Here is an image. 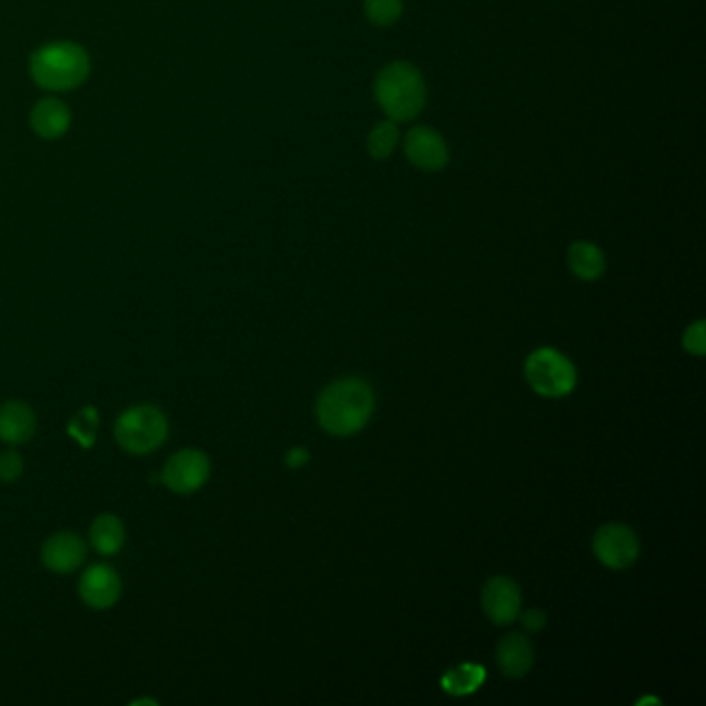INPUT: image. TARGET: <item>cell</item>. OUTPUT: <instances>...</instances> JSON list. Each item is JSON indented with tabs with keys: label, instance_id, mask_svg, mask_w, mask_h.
Segmentation results:
<instances>
[{
	"label": "cell",
	"instance_id": "44dd1931",
	"mask_svg": "<svg viewBox=\"0 0 706 706\" xmlns=\"http://www.w3.org/2000/svg\"><path fill=\"white\" fill-rule=\"evenodd\" d=\"M684 348L696 357H702L706 350V334H704V321H696L684 334Z\"/></svg>",
	"mask_w": 706,
	"mask_h": 706
},
{
	"label": "cell",
	"instance_id": "ffe728a7",
	"mask_svg": "<svg viewBox=\"0 0 706 706\" xmlns=\"http://www.w3.org/2000/svg\"><path fill=\"white\" fill-rule=\"evenodd\" d=\"M365 15L373 25H394L402 15V0H365Z\"/></svg>",
	"mask_w": 706,
	"mask_h": 706
},
{
	"label": "cell",
	"instance_id": "e0dca14e",
	"mask_svg": "<svg viewBox=\"0 0 706 706\" xmlns=\"http://www.w3.org/2000/svg\"><path fill=\"white\" fill-rule=\"evenodd\" d=\"M485 682V669L477 663H462L454 669H450L444 678H441V686L452 696H468L481 688Z\"/></svg>",
	"mask_w": 706,
	"mask_h": 706
},
{
	"label": "cell",
	"instance_id": "603a6c76",
	"mask_svg": "<svg viewBox=\"0 0 706 706\" xmlns=\"http://www.w3.org/2000/svg\"><path fill=\"white\" fill-rule=\"evenodd\" d=\"M522 622L524 626L531 630V632H539L545 628V622H547V617L541 609H528L524 615H522Z\"/></svg>",
	"mask_w": 706,
	"mask_h": 706
},
{
	"label": "cell",
	"instance_id": "3957f363",
	"mask_svg": "<svg viewBox=\"0 0 706 706\" xmlns=\"http://www.w3.org/2000/svg\"><path fill=\"white\" fill-rule=\"evenodd\" d=\"M87 75H90V58L79 44L54 42L42 46L32 56V77L44 90H75Z\"/></svg>",
	"mask_w": 706,
	"mask_h": 706
},
{
	"label": "cell",
	"instance_id": "7402d4cb",
	"mask_svg": "<svg viewBox=\"0 0 706 706\" xmlns=\"http://www.w3.org/2000/svg\"><path fill=\"white\" fill-rule=\"evenodd\" d=\"M23 473V460L17 452H3L0 454V479L3 481H17Z\"/></svg>",
	"mask_w": 706,
	"mask_h": 706
},
{
	"label": "cell",
	"instance_id": "8992f818",
	"mask_svg": "<svg viewBox=\"0 0 706 706\" xmlns=\"http://www.w3.org/2000/svg\"><path fill=\"white\" fill-rule=\"evenodd\" d=\"M210 458L199 450H183L174 454L162 468V483L179 495L195 493L210 479Z\"/></svg>",
	"mask_w": 706,
	"mask_h": 706
},
{
	"label": "cell",
	"instance_id": "ac0fdd59",
	"mask_svg": "<svg viewBox=\"0 0 706 706\" xmlns=\"http://www.w3.org/2000/svg\"><path fill=\"white\" fill-rule=\"evenodd\" d=\"M398 139H400V131L392 121L377 123L371 129L369 141H367L371 158H375V160L388 158L394 152V147L398 145Z\"/></svg>",
	"mask_w": 706,
	"mask_h": 706
},
{
	"label": "cell",
	"instance_id": "cb8c5ba5",
	"mask_svg": "<svg viewBox=\"0 0 706 706\" xmlns=\"http://www.w3.org/2000/svg\"><path fill=\"white\" fill-rule=\"evenodd\" d=\"M307 460H309V452L303 448H294L286 454V464L292 468H299V466L307 464Z\"/></svg>",
	"mask_w": 706,
	"mask_h": 706
},
{
	"label": "cell",
	"instance_id": "52a82bcc",
	"mask_svg": "<svg viewBox=\"0 0 706 706\" xmlns=\"http://www.w3.org/2000/svg\"><path fill=\"white\" fill-rule=\"evenodd\" d=\"M593 551L603 566L624 570L636 562L640 543L632 528L624 524H605L595 535Z\"/></svg>",
	"mask_w": 706,
	"mask_h": 706
},
{
	"label": "cell",
	"instance_id": "7c38bea8",
	"mask_svg": "<svg viewBox=\"0 0 706 706\" xmlns=\"http://www.w3.org/2000/svg\"><path fill=\"white\" fill-rule=\"evenodd\" d=\"M38 421L25 402L11 400L0 406V439L7 444H25L36 433Z\"/></svg>",
	"mask_w": 706,
	"mask_h": 706
},
{
	"label": "cell",
	"instance_id": "ba28073f",
	"mask_svg": "<svg viewBox=\"0 0 706 706\" xmlns=\"http://www.w3.org/2000/svg\"><path fill=\"white\" fill-rule=\"evenodd\" d=\"M404 152L410 164H415L425 172L444 170L450 162L446 139L431 127L410 129L404 141Z\"/></svg>",
	"mask_w": 706,
	"mask_h": 706
},
{
	"label": "cell",
	"instance_id": "30bf717a",
	"mask_svg": "<svg viewBox=\"0 0 706 706\" xmlns=\"http://www.w3.org/2000/svg\"><path fill=\"white\" fill-rule=\"evenodd\" d=\"M123 582L114 568L106 564H96L79 580V595L85 605L92 609H108L121 599Z\"/></svg>",
	"mask_w": 706,
	"mask_h": 706
},
{
	"label": "cell",
	"instance_id": "5b68a950",
	"mask_svg": "<svg viewBox=\"0 0 706 706\" xmlns=\"http://www.w3.org/2000/svg\"><path fill=\"white\" fill-rule=\"evenodd\" d=\"M524 373L528 384L541 396L562 398L576 388V367L555 348H539L526 359Z\"/></svg>",
	"mask_w": 706,
	"mask_h": 706
},
{
	"label": "cell",
	"instance_id": "5bb4252c",
	"mask_svg": "<svg viewBox=\"0 0 706 706\" xmlns=\"http://www.w3.org/2000/svg\"><path fill=\"white\" fill-rule=\"evenodd\" d=\"M71 123V112L61 100H42L32 110V127L44 139L63 137Z\"/></svg>",
	"mask_w": 706,
	"mask_h": 706
},
{
	"label": "cell",
	"instance_id": "9a60e30c",
	"mask_svg": "<svg viewBox=\"0 0 706 706\" xmlns=\"http://www.w3.org/2000/svg\"><path fill=\"white\" fill-rule=\"evenodd\" d=\"M568 263L570 270L580 280H597L605 272V255L603 251L586 241H578L568 249Z\"/></svg>",
	"mask_w": 706,
	"mask_h": 706
},
{
	"label": "cell",
	"instance_id": "7a4b0ae2",
	"mask_svg": "<svg viewBox=\"0 0 706 706\" xmlns=\"http://www.w3.org/2000/svg\"><path fill=\"white\" fill-rule=\"evenodd\" d=\"M375 98L390 121H413L425 108V81L415 65L390 63L375 79Z\"/></svg>",
	"mask_w": 706,
	"mask_h": 706
},
{
	"label": "cell",
	"instance_id": "2e32d148",
	"mask_svg": "<svg viewBox=\"0 0 706 706\" xmlns=\"http://www.w3.org/2000/svg\"><path fill=\"white\" fill-rule=\"evenodd\" d=\"M90 541L98 553L114 555L116 551H121V547L125 545V526L119 518L112 516V514L98 516L92 524Z\"/></svg>",
	"mask_w": 706,
	"mask_h": 706
},
{
	"label": "cell",
	"instance_id": "8fae6325",
	"mask_svg": "<svg viewBox=\"0 0 706 706\" xmlns=\"http://www.w3.org/2000/svg\"><path fill=\"white\" fill-rule=\"evenodd\" d=\"M85 560V543L75 533H58L42 547V562L56 574H69Z\"/></svg>",
	"mask_w": 706,
	"mask_h": 706
},
{
	"label": "cell",
	"instance_id": "d6986e66",
	"mask_svg": "<svg viewBox=\"0 0 706 706\" xmlns=\"http://www.w3.org/2000/svg\"><path fill=\"white\" fill-rule=\"evenodd\" d=\"M98 421V410L94 406H85L71 419L67 431L79 441V446L92 448L98 435Z\"/></svg>",
	"mask_w": 706,
	"mask_h": 706
},
{
	"label": "cell",
	"instance_id": "6da1fadb",
	"mask_svg": "<svg viewBox=\"0 0 706 706\" xmlns=\"http://www.w3.org/2000/svg\"><path fill=\"white\" fill-rule=\"evenodd\" d=\"M375 410V394L367 381L344 377L319 394L317 419L332 435H352L361 431Z\"/></svg>",
	"mask_w": 706,
	"mask_h": 706
},
{
	"label": "cell",
	"instance_id": "277c9868",
	"mask_svg": "<svg viewBox=\"0 0 706 706\" xmlns=\"http://www.w3.org/2000/svg\"><path fill=\"white\" fill-rule=\"evenodd\" d=\"M114 435L119 446L129 454H150L156 452L168 435V421L156 406L141 404L133 406L119 417L114 427Z\"/></svg>",
	"mask_w": 706,
	"mask_h": 706
},
{
	"label": "cell",
	"instance_id": "9c48e42d",
	"mask_svg": "<svg viewBox=\"0 0 706 706\" xmlns=\"http://www.w3.org/2000/svg\"><path fill=\"white\" fill-rule=\"evenodd\" d=\"M483 609L493 624H512L522 611L518 584L506 576L491 578L483 588Z\"/></svg>",
	"mask_w": 706,
	"mask_h": 706
},
{
	"label": "cell",
	"instance_id": "4fadbf2b",
	"mask_svg": "<svg viewBox=\"0 0 706 706\" xmlns=\"http://www.w3.org/2000/svg\"><path fill=\"white\" fill-rule=\"evenodd\" d=\"M535 651L522 634H508L497 644V665L506 678H522L533 667Z\"/></svg>",
	"mask_w": 706,
	"mask_h": 706
}]
</instances>
